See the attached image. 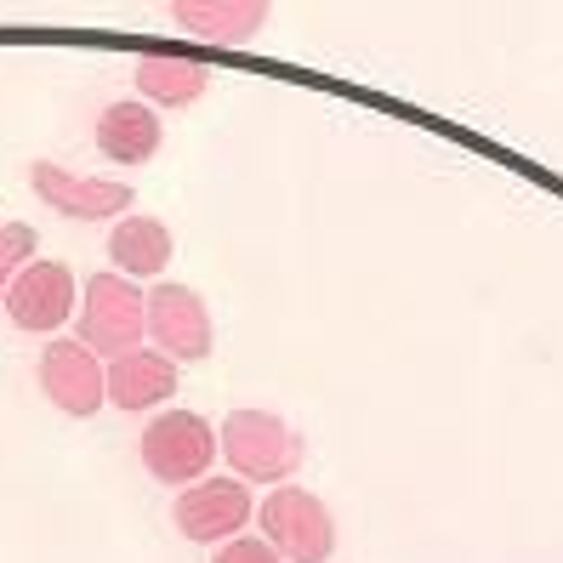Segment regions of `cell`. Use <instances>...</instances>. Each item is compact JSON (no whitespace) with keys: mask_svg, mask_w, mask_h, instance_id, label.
Listing matches in <instances>:
<instances>
[{"mask_svg":"<svg viewBox=\"0 0 563 563\" xmlns=\"http://www.w3.org/2000/svg\"><path fill=\"white\" fill-rule=\"evenodd\" d=\"M109 262L120 279H159L165 262H172V228H165L159 217H120L114 234H109Z\"/></svg>","mask_w":563,"mask_h":563,"instance_id":"obj_14","label":"cell"},{"mask_svg":"<svg viewBox=\"0 0 563 563\" xmlns=\"http://www.w3.org/2000/svg\"><path fill=\"white\" fill-rule=\"evenodd\" d=\"M177 393V364L165 353H125V358H109V405L137 416V410H159L165 399Z\"/></svg>","mask_w":563,"mask_h":563,"instance_id":"obj_12","label":"cell"},{"mask_svg":"<svg viewBox=\"0 0 563 563\" xmlns=\"http://www.w3.org/2000/svg\"><path fill=\"white\" fill-rule=\"evenodd\" d=\"M131 80H137V97L154 109H188L200 103L206 86H211V69L200 57H172V52H143L131 63Z\"/></svg>","mask_w":563,"mask_h":563,"instance_id":"obj_13","label":"cell"},{"mask_svg":"<svg viewBox=\"0 0 563 563\" xmlns=\"http://www.w3.org/2000/svg\"><path fill=\"white\" fill-rule=\"evenodd\" d=\"M177 29H188L194 41H211V46H245L262 35L268 23V7L262 0H177L172 7Z\"/></svg>","mask_w":563,"mask_h":563,"instance_id":"obj_11","label":"cell"},{"mask_svg":"<svg viewBox=\"0 0 563 563\" xmlns=\"http://www.w3.org/2000/svg\"><path fill=\"white\" fill-rule=\"evenodd\" d=\"M35 228L29 222H0V302H7V290H12V279L35 262Z\"/></svg>","mask_w":563,"mask_h":563,"instance_id":"obj_15","label":"cell"},{"mask_svg":"<svg viewBox=\"0 0 563 563\" xmlns=\"http://www.w3.org/2000/svg\"><path fill=\"white\" fill-rule=\"evenodd\" d=\"M137 455H143L148 478L172 484V489H188V484L211 478V461H217V427H211L206 416H194V410H159V416L143 427Z\"/></svg>","mask_w":563,"mask_h":563,"instance_id":"obj_4","label":"cell"},{"mask_svg":"<svg viewBox=\"0 0 563 563\" xmlns=\"http://www.w3.org/2000/svg\"><path fill=\"white\" fill-rule=\"evenodd\" d=\"M91 137H97V154L114 159V165H148L159 154V137H165V125L148 103H137V97H120V103H109L103 114H97L91 125Z\"/></svg>","mask_w":563,"mask_h":563,"instance_id":"obj_10","label":"cell"},{"mask_svg":"<svg viewBox=\"0 0 563 563\" xmlns=\"http://www.w3.org/2000/svg\"><path fill=\"white\" fill-rule=\"evenodd\" d=\"M29 188H35L41 200H46L57 217H69V222L131 217V188H125V183L69 172V165H57V159H35V165H29Z\"/></svg>","mask_w":563,"mask_h":563,"instance_id":"obj_9","label":"cell"},{"mask_svg":"<svg viewBox=\"0 0 563 563\" xmlns=\"http://www.w3.org/2000/svg\"><path fill=\"white\" fill-rule=\"evenodd\" d=\"M262 541L279 552V563H330L336 552V518L302 484H279L268 489V501L256 507Z\"/></svg>","mask_w":563,"mask_h":563,"instance_id":"obj_3","label":"cell"},{"mask_svg":"<svg viewBox=\"0 0 563 563\" xmlns=\"http://www.w3.org/2000/svg\"><path fill=\"white\" fill-rule=\"evenodd\" d=\"M256 518V501H251V484L240 478H200V484H188L177 489V507H172V523L183 529L188 541H200V547H228L240 536V529Z\"/></svg>","mask_w":563,"mask_h":563,"instance_id":"obj_6","label":"cell"},{"mask_svg":"<svg viewBox=\"0 0 563 563\" xmlns=\"http://www.w3.org/2000/svg\"><path fill=\"white\" fill-rule=\"evenodd\" d=\"M217 455L240 484H285L302 467V433L274 410H228L217 427Z\"/></svg>","mask_w":563,"mask_h":563,"instance_id":"obj_1","label":"cell"},{"mask_svg":"<svg viewBox=\"0 0 563 563\" xmlns=\"http://www.w3.org/2000/svg\"><path fill=\"white\" fill-rule=\"evenodd\" d=\"M143 330H148L154 353H165L172 364H200L217 347V324H211L206 296L188 290V285L143 290Z\"/></svg>","mask_w":563,"mask_h":563,"instance_id":"obj_5","label":"cell"},{"mask_svg":"<svg viewBox=\"0 0 563 563\" xmlns=\"http://www.w3.org/2000/svg\"><path fill=\"white\" fill-rule=\"evenodd\" d=\"M143 290L109 274H91L80 290V308H75V342L91 347L97 358H125L143 347Z\"/></svg>","mask_w":563,"mask_h":563,"instance_id":"obj_2","label":"cell"},{"mask_svg":"<svg viewBox=\"0 0 563 563\" xmlns=\"http://www.w3.org/2000/svg\"><path fill=\"white\" fill-rule=\"evenodd\" d=\"M211 563H279V552L262 541V536H234L228 547H217Z\"/></svg>","mask_w":563,"mask_h":563,"instance_id":"obj_16","label":"cell"},{"mask_svg":"<svg viewBox=\"0 0 563 563\" xmlns=\"http://www.w3.org/2000/svg\"><path fill=\"white\" fill-rule=\"evenodd\" d=\"M41 393L63 410V416H97L109 405V364L91 347H80L75 336H52L41 353Z\"/></svg>","mask_w":563,"mask_h":563,"instance_id":"obj_8","label":"cell"},{"mask_svg":"<svg viewBox=\"0 0 563 563\" xmlns=\"http://www.w3.org/2000/svg\"><path fill=\"white\" fill-rule=\"evenodd\" d=\"M7 319L18 330H29V336H52V330H63L75 319L80 308V296H75V274H69V262H52V256H35L29 268L12 279L7 290Z\"/></svg>","mask_w":563,"mask_h":563,"instance_id":"obj_7","label":"cell"}]
</instances>
